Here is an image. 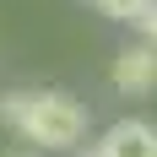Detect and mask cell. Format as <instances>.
Listing matches in <instances>:
<instances>
[{
  "label": "cell",
  "instance_id": "cell-6",
  "mask_svg": "<svg viewBox=\"0 0 157 157\" xmlns=\"http://www.w3.org/2000/svg\"><path fill=\"white\" fill-rule=\"evenodd\" d=\"M81 157H109V152H103V146H87V152H81Z\"/></svg>",
  "mask_w": 157,
  "mask_h": 157
},
{
  "label": "cell",
  "instance_id": "cell-2",
  "mask_svg": "<svg viewBox=\"0 0 157 157\" xmlns=\"http://www.w3.org/2000/svg\"><path fill=\"white\" fill-rule=\"evenodd\" d=\"M109 81H114V92H125V98L157 92V49L146 44V38H141V44H130V49H119Z\"/></svg>",
  "mask_w": 157,
  "mask_h": 157
},
{
  "label": "cell",
  "instance_id": "cell-7",
  "mask_svg": "<svg viewBox=\"0 0 157 157\" xmlns=\"http://www.w3.org/2000/svg\"><path fill=\"white\" fill-rule=\"evenodd\" d=\"M11 157H38V152H11Z\"/></svg>",
  "mask_w": 157,
  "mask_h": 157
},
{
  "label": "cell",
  "instance_id": "cell-5",
  "mask_svg": "<svg viewBox=\"0 0 157 157\" xmlns=\"http://www.w3.org/2000/svg\"><path fill=\"white\" fill-rule=\"evenodd\" d=\"M136 27H141V38H146V44L157 49V0H152V6H146L141 16H136Z\"/></svg>",
  "mask_w": 157,
  "mask_h": 157
},
{
  "label": "cell",
  "instance_id": "cell-3",
  "mask_svg": "<svg viewBox=\"0 0 157 157\" xmlns=\"http://www.w3.org/2000/svg\"><path fill=\"white\" fill-rule=\"evenodd\" d=\"M98 146L109 157H157V125L152 119H114L98 136Z\"/></svg>",
  "mask_w": 157,
  "mask_h": 157
},
{
  "label": "cell",
  "instance_id": "cell-4",
  "mask_svg": "<svg viewBox=\"0 0 157 157\" xmlns=\"http://www.w3.org/2000/svg\"><path fill=\"white\" fill-rule=\"evenodd\" d=\"M146 6H152V0H98V11H103V16H114V22H136Z\"/></svg>",
  "mask_w": 157,
  "mask_h": 157
},
{
  "label": "cell",
  "instance_id": "cell-1",
  "mask_svg": "<svg viewBox=\"0 0 157 157\" xmlns=\"http://www.w3.org/2000/svg\"><path fill=\"white\" fill-rule=\"evenodd\" d=\"M0 119L27 146L44 152H76L87 141V103L60 87H16L0 98Z\"/></svg>",
  "mask_w": 157,
  "mask_h": 157
}]
</instances>
